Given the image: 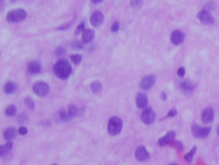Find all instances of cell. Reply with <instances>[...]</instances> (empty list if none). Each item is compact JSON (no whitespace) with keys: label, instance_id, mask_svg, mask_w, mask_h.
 <instances>
[{"label":"cell","instance_id":"4fadbf2b","mask_svg":"<svg viewBox=\"0 0 219 165\" xmlns=\"http://www.w3.org/2000/svg\"><path fill=\"white\" fill-rule=\"evenodd\" d=\"M170 40L174 45H180L184 40V34L180 30H175L171 34Z\"/></svg>","mask_w":219,"mask_h":165},{"label":"cell","instance_id":"277c9868","mask_svg":"<svg viewBox=\"0 0 219 165\" xmlns=\"http://www.w3.org/2000/svg\"><path fill=\"white\" fill-rule=\"evenodd\" d=\"M33 91L35 92V93L37 96L45 97L49 93L50 87H49L48 84H46V83L42 82V81H39V82H36L33 86Z\"/></svg>","mask_w":219,"mask_h":165},{"label":"cell","instance_id":"2e32d148","mask_svg":"<svg viewBox=\"0 0 219 165\" xmlns=\"http://www.w3.org/2000/svg\"><path fill=\"white\" fill-rule=\"evenodd\" d=\"M94 31L93 29H90V28H87L85 29L83 33H82V41L83 43L88 44L89 42H91L94 38Z\"/></svg>","mask_w":219,"mask_h":165},{"label":"cell","instance_id":"d590c367","mask_svg":"<svg viewBox=\"0 0 219 165\" xmlns=\"http://www.w3.org/2000/svg\"><path fill=\"white\" fill-rule=\"evenodd\" d=\"M18 132L20 134H22V135H25V134L28 133V130H27V128H26L25 127H20Z\"/></svg>","mask_w":219,"mask_h":165},{"label":"cell","instance_id":"484cf974","mask_svg":"<svg viewBox=\"0 0 219 165\" xmlns=\"http://www.w3.org/2000/svg\"><path fill=\"white\" fill-rule=\"evenodd\" d=\"M24 103H25V105L30 109H33L35 108V101L32 99L30 97L26 98L25 100H24Z\"/></svg>","mask_w":219,"mask_h":165},{"label":"cell","instance_id":"f35d334b","mask_svg":"<svg viewBox=\"0 0 219 165\" xmlns=\"http://www.w3.org/2000/svg\"><path fill=\"white\" fill-rule=\"evenodd\" d=\"M161 99H162V100H165L166 99V94H165V93H161Z\"/></svg>","mask_w":219,"mask_h":165},{"label":"cell","instance_id":"ac0fdd59","mask_svg":"<svg viewBox=\"0 0 219 165\" xmlns=\"http://www.w3.org/2000/svg\"><path fill=\"white\" fill-rule=\"evenodd\" d=\"M28 72L31 74H38L41 70V66L39 62H31L28 64Z\"/></svg>","mask_w":219,"mask_h":165},{"label":"cell","instance_id":"5bb4252c","mask_svg":"<svg viewBox=\"0 0 219 165\" xmlns=\"http://www.w3.org/2000/svg\"><path fill=\"white\" fill-rule=\"evenodd\" d=\"M135 102H136V105L138 108L140 109H146L148 104V100H147V96L144 93H139L136 96L135 98Z\"/></svg>","mask_w":219,"mask_h":165},{"label":"cell","instance_id":"7c38bea8","mask_svg":"<svg viewBox=\"0 0 219 165\" xmlns=\"http://www.w3.org/2000/svg\"><path fill=\"white\" fill-rule=\"evenodd\" d=\"M175 137V133L174 131H169L163 137L160 138L158 140V145L160 146H164L166 145H168L169 142H171Z\"/></svg>","mask_w":219,"mask_h":165},{"label":"cell","instance_id":"e0dca14e","mask_svg":"<svg viewBox=\"0 0 219 165\" xmlns=\"http://www.w3.org/2000/svg\"><path fill=\"white\" fill-rule=\"evenodd\" d=\"M16 134H17V132H16V128H13V127H9L3 131V137L8 141H10L16 137Z\"/></svg>","mask_w":219,"mask_h":165},{"label":"cell","instance_id":"6da1fadb","mask_svg":"<svg viewBox=\"0 0 219 165\" xmlns=\"http://www.w3.org/2000/svg\"><path fill=\"white\" fill-rule=\"evenodd\" d=\"M53 71L56 76L59 79L64 80L70 75L72 72V68L67 60L60 59L54 64Z\"/></svg>","mask_w":219,"mask_h":165},{"label":"cell","instance_id":"8d00e7d4","mask_svg":"<svg viewBox=\"0 0 219 165\" xmlns=\"http://www.w3.org/2000/svg\"><path fill=\"white\" fill-rule=\"evenodd\" d=\"M27 120V116L25 115V114H22L18 117V122H24Z\"/></svg>","mask_w":219,"mask_h":165},{"label":"cell","instance_id":"ba28073f","mask_svg":"<svg viewBox=\"0 0 219 165\" xmlns=\"http://www.w3.org/2000/svg\"><path fill=\"white\" fill-rule=\"evenodd\" d=\"M155 76L154 75H148L142 79L141 81V87L144 90H149L153 87L155 84Z\"/></svg>","mask_w":219,"mask_h":165},{"label":"cell","instance_id":"f546056e","mask_svg":"<svg viewBox=\"0 0 219 165\" xmlns=\"http://www.w3.org/2000/svg\"><path fill=\"white\" fill-rule=\"evenodd\" d=\"M84 27H85L84 22H81V23L77 26V28H75V35H79V34H81V33H83V31L85 30Z\"/></svg>","mask_w":219,"mask_h":165},{"label":"cell","instance_id":"cb8c5ba5","mask_svg":"<svg viewBox=\"0 0 219 165\" xmlns=\"http://www.w3.org/2000/svg\"><path fill=\"white\" fill-rule=\"evenodd\" d=\"M16 114V106L10 104L5 109V115L7 116H14Z\"/></svg>","mask_w":219,"mask_h":165},{"label":"cell","instance_id":"9c48e42d","mask_svg":"<svg viewBox=\"0 0 219 165\" xmlns=\"http://www.w3.org/2000/svg\"><path fill=\"white\" fill-rule=\"evenodd\" d=\"M149 152H147L146 147L144 146H139L137 149L135 150V157L139 161H146L149 158Z\"/></svg>","mask_w":219,"mask_h":165},{"label":"cell","instance_id":"ab89813d","mask_svg":"<svg viewBox=\"0 0 219 165\" xmlns=\"http://www.w3.org/2000/svg\"><path fill=\"white\" fill-rule=\"evenodd\" d=\"M91 1L93 3H100V2H102L103 0H91Z\"/></svg>","mask_w":219,"mask_h":165},{"label":"cell","instance_id":"f1b7e54d","mask_svg":"<svg viewBox=\"0 0 219 165\" xmlns=\"http://www.w3.org/2000/svg\"><path fill=\"white\" fill-rule=\"evenodd\" d=\"M142 3H143V0H131L130 1V5L135 9L141 8Z\"/></svg>","mask_w":219,"mask_h":165},{"label":"cell","instance_id":"7bdbcfd3","mask_svg":"<svg viewBox=\"0 0 219 165\" xmlns=\"http://www.w3.org/2000/svg\"><path fill=\"white\" fill-rule=\"evenodd\" d=\"M11 1H16V0H11Z\"/></svg>","mask_w":219,"mask_h":165},{"label":"cell","instance_id":"d6a6232c","mask_svg":"<svg viewBox=\"0 0 219 165\" xmlns=\"http://www.w3.org/2000/svg\"><path fill=\"white\" fill-rule=\"evenodd\" d=\"M176 114H177L176 109H175V108H173V109H170L169 112H168V114H167V115H166V117H173V116H175Z\"/></svg>","mask_w":219,"mask_h":165},{"label":"cell","instance_id":"d4e9b609","mask_svg":"<svg viewBox=\"0 0 219 165\" xmlns=\"http://www.w3.org/2000/svg\"><path fill=\"white\" fill-rule=\"evenodd\" d=\"M68 112L71 116H75V115H78L80 114L79 109L74 104H70L68 108Z\"/></svg>","mask_w":219,"mask_h":165},{"label":"cell","instance_id":"ee69618b","mask_svg":"<svg viewBox=\"0 0 219 165\" xmlns=\"http://www.w3.org/2000/svg\"><path fill=\"white\" fill-rule=\"evenodd\" d=\"M51 165H57V164H51Z\"/></svg>","mask_w":219,"mask_h":165},{"label":"cell","instance_id":"44dd1931","mask_svg":"<svg viewBox=\"0 0 219 165\" xmlns=\"http://www.w3.org/2000/svg\"><path fill=\"white\" fill-rule=\"evenodd\" d=\"M90 88L93 93H99L101 91H102V85L99 81H94L93 82H92L91 86H90Z\"/></svg>","mask_w":219,"mask_h":165},{"label":"cell","instance_id":"e575fe53","mask_svg":"<svg viewBox=\"0 0 219 165\" xmlns=\"http://www.w3.org/2000/svg\"><path fill=\"white\" fill-rule=\"evenodd\" d=\"M56 53L57 54V55L64 54V53H65V49H64V47H62V46L58 47V48L56 50Z\"/></svg>","mask_w":219,"mask_h":165},{"label":"cell","instance_id":"1f68e13d","mask_svg":"<svg viewBox=\"0 0 219 165\" xmlns=\"http://www.w3.org/2000/svg\"><path fill=\"white\" fill-rule=\"evenodd\" d=\"M172 146L175 148H176L177 150H182V143L181 141H173Z\"/></svg>","mask_w":219,"mask_h":165},{"label":"cell","instance_id":"8fae6325","mask_svg":"<svg viewBox=\"0 0 219 165\" xmlns=\"http://www.w3.org/2000/svg\"><path fill=\"white\" fill-rule=\"evenodd\" d=\"M180 87H181V89H182L183 93L189 94L193 93V91L195 88V85L194 84L193 81H189V80H185V81L181 82Z\"/></svg>","mask_w":219,"mask_h":165},{"label":"cell","instance_id":"836d02e7","mask_svg":"<svg viewBox=\"0 0 219 165\" xmlns=\"http://www.w3.org/2000/svg\"><path fill=\"white\" fill-rule=\"evenodd\" d=\"M185 72H186V70H185L184 68H183V67H181V68H179L178 70H177V75H178L180 77H182V76H184Z\"/></svg>","mask_w":219,"mask_h":165},{"label":"cell","instance_id":"83f0119b","mask_svg":"<svg viewBox=\"0 0 219 165\" xmlns=\"http://www.w3.org/2000/svg\"><path fill=\"white\" fill-rule=\"evenodd\" d=\"M83 41H80V40H75L72 43V48L73 49H76V50H81L84 47V45L82 43Z\"/></svg>","mask_w":219,"mask_h":165},{"label":"cell","instance_id":"52a82bcc","mask_svg":"<svg viewBox=\"0 0 219 165\" xmlns=\"http://www.w3.org/2000/svg\"><path fill=\"white\" fill-rule=\"evenodd\" d=\"M198 18L203 24H206V25H211L214 23L213 16L208 10H206V9L201 10L200 12L198 14Z\"/></svg>","mask_w":219,"mask_h":165},{"label":"cell","instance_id":"3957f363","mask_svg":"<svg viewBox=\"0 0 219 165\" xmlns=\"http://www.w3.org/2000/svg\"><path fill=\"white\" fill-rule=\"evenodd\" d=\"M27 16V12L23 9H15L10 10L6 16L9 22H19L23 21Z\"/></svg>","mask_w":219,"mask_h":165},{"label":"cell","instance_id":"4316f807","mask_svg":"<svg viewBox=\"0 0 219 165\" xmlns=\"http://www.w3.org/2000/svg\"><path fill=\"white\" fill-rule=\"evenodd\" d=\"M70 60L72 61V62L74 64H79L81 61H82V56L79 55V54H73L70 56Z\"/></svg>","mask_w":219,"mask_h":165},{"label":"cell","instance_id":"b9f144b4","mask_svg":"<svg viewBox=\"0 0 219 165\" xmlns=\"http://www.w3.org/2000/svg\"><path fill=\"white\" fill-rule=\"evenodd\" d=\"M217 133H218V134H219V128H218V131H217Z\"/></svg>","mask_w":219,"mask_h":165},{"label":"cell","instance_id":"4dcf8cb0","mask_svg":"<svg viewBox=\"0 0 219 165\" xmlns=\"http://www.w3.org/2000/svg\"><path fill=\"white\" fill-rule=\"evenodd\" d=\"M119 28H120V23L119 22H115L114 24L112 25L111 28H110V31L113 32V33H116V32L118 31Z\"/></svg>","mask_w":219,"mask_h":165},{"label":"cell","instance_id":"5b68a950","mask_svg":"<svg viewBox=\"0 0 219 165\" xmlns=\"http://www.w3.org/2000/svg\"><path fill=\"white\" fill-rule=\"evenodd\" d=\"M211 129L210 127L202 128L198 124H194L192 127V133L194 134V136L196 138H199V139L207 137L211 133Z\"/></svg>","mask_w":219,"mask_h":165},{"label":"cell","instance_id":"ffe728a7","mask_svg":"<svg viewBox=\"0 0 219 165\" xmlns=\"http://www.w3.org/2000/svg\"><path fill=\"white\" fill-rule=\"evenodd\" d=\"M11 149H12V142L8 141L7 143H5L4 145H2L0 146V155L2 157L6 155L11 151Z\"/></svg>","mask_w":219,"mask_h":165},{"label":"cell","instance_id":"9a60e30c","mask_svg":"<svg viewBox=\"0 0 219 165\" xmlns=\"http://www.w3.org/2000/svg\"><path fill=\"white\" fill-rule=\"evenodd\" d=\"M214 111L211 108H207L202 113V121L204 123H210L212 122Z\"/></svg>","mask_w":219,"mask_h":165},{"label":"cell","instance_id":"7a4b0ae2","mask_svg":"<svg viewBox=\"0 0 219 165\" xmlns=\"http://www.w3.org/2000/svg\"><path fill=\"white\" fill-rule=\"evenodd\" d=\"M122 128V122L121 119L117 116H113L110 119L107 126V130L110 135L118 134Z\"/></svg>","mask_w":219,"mask_h":165},{"label":"cell","instance_id":"7402d4cb","mask_svg":"<svg viewBox=\"0 0 219 165\" xmlns=\"http://www.w3.org/2000/svg\"><path fill=\"white\" fill-rule=\"evenodd\" d=\"M58 115H59L60 119L63 121V122H69L71 120V115H69V112H66L64 109H61L58 113Z\"/></svg>","mask_w":219,"mask_h":165},{"label":"cell","instance_id":"74e56055","mask_svg":"<svg viewBox=\"0 0 219 165\" xmlns=\"http://www.w3.org/2000/svg\"><path fill=\"white\" fill-rule=\"evenodd\" d=\"M69 27V24H66V25H63L61 26V27H59V28H57L56 29H58V30H64V29H66V28H68Z\"/></svg>","mask_w":219,"mask_h":165},{"label":"cell","instance_id":"30bf717a","mask_svg":"<svg viewBox=\"0 0 219 165\" xmlns=\"http://www.w3.org/2000/svg\"><path fill=\"white\" fill-rule=\"evenodd\" d=\"M104 21V16L103 14L100 11H95L93 13V15L91 16L90 18V22L93 27H99L102 24V22Z\"/></svg>","mask_w":219,"mask_h":165},{"label":"cell","instance_id":"60d3db41","mask_svg":"<svg viewBox=\"0 0 219 165\" xmlns=\"http://www.w3.org/2000/svg\"><path fill=\"white\" fill-rule=\"evenodd\" d=\"M169 165H178L177 163H171V164H169Z\"/></svg>","mask_w":219,"mask_h":165},{"label":"cell","instance_id":"d6986e66","mask_svg":"<svg viewBox=\"0 0 219 165\" xmlns=\"http://www.w3.org/2000/svg\"><path fill=\"white\" fill-rule=\"evenodd\" d=\"M17 90V87H16V85L12 82V81H9L7 82L5 86H4V92L5 93L7 94H12L15 93Z\"/></svg>","mask_w":219,"mask_h":165},{"label":"cell","instance_id":"603a6c76","mask_svg":"<svg viewBox=\"0 0 219 165\" xmlns=\"http://www.w3.org/2000/svg\"><path fill=\"white\" fill-rule=\"evenodd\" d=\"M196 151H197V147L196 146L193 147L189 152H188L187 154H185V156H184L185 160H186L188 162H191L192 160H193V157H194V154H195V152H196Z\"/></svg>","mask_w":219,"mask_h":165},{"label":"cell","instance_id":"8992f818","mask_svg":"<svg viewBox=\"0 0 219 165\" xmlns=\"http://www.w3.org/2000/svg\"><path fill=\"white\" fill-rule=\"evenodd\" d=\"M141 121L146 123L147 125H150L152 123H153L156 118V115L155 112L153 111V109L152 108H146L143 110V112L141 113Z\"/></svg>","mask_w":219,"mask_h":165}]
</instances>
